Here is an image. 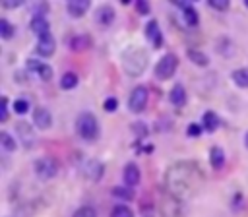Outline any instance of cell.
<instances>
[{
	"label": "cell",
	"instance_id": "cell-26",
	"mask_svg": "<svg viewBox=\"0 0 248 217\" xmlns=\"http://www.w3.org/2000/svg\"><path fill=\"white\" fill-rule=\"evenodd\" d=\"M0 147L6 153H14L16 147H17V141H16V138H12V134H8L6 130H2L0 132Z\"/></svg>",
	"mask_w": 248,
	"mask_h": 217
},
{
	"label": "cell",
	"instance_id": "cell-27",
	"mask_svg": "<svg viewBox=\"0 0 248 217\" xmlns=\"http://www.w3.org/2000/svg\"><path fill=\"white\" fill-rule=\"evenodd\" d=\"M182 19L188 27H198L200 25V16H198V10L194 8V4L182 12Z\"/></svg>",
	"mask_w": 248,
	"mask_h": 217
},
{
	"label": "cell",
	"instance_id": "cell-43",
	"mask_svg": "<svg viewBox=\"0 0 248 217\" xmlns=\"http://www.w3.org/2000/svg\"><path fill=\"white\" fill-rule=\"evenodd\" d=\"M141 217H155V215H153V211H151V209H147V207H145V209H143V213H141Z\"/></svg>",
	"mask_w": 248,
	"mask_h": 217
},
{
	"label": "cell",
	"instance_id": "cell-31",
	"mask_svg": "<svg viewBox=\"0 0 248 217\" xmlns=\"http://www.w3.org/2000/svg\"><path fill=\"white\" fill-rule=\"evenodd\" d=\"M72 217H97V209L93 205H81L74 211Z\"/></svg>",
	"mask_w": 248,
	"mask_h": 217
},
{
	"label": "cell",
	"instance_id": "cell-13",
	"mask_svg": "<svg viewBox=\"0 0 248 217\" xmlns=\"http://www.w3.org/2000/svg\"><path fill=\"white\" fill-rule=\"evenodd\" d=\"M122 178H124V184L134 188L140 184L141 180V172H140V167L136 163H126L124 165V170H122Z\"/></svg>",
	"mask_w": 248,
	"mask_h": 217
},
{
	"label": "cell",
	"instance_id": "cell-17",
	"mask_svg": "<svg viewBox=\"0 0 248 217\" xmlns=\"http://www.w3.org/2000/svg\"><path fill=\"white\" fill-rule=\"evenodd\" d=\"M29 29H31V31L37 35V39H39V37L50 33V23H48L46 17H31V21H29Z\"/></svg>",
	"mask_w": 248,
	"mask_h": 217
},
{
	"label": "cell",
	"instance_id": "cell-11",
	"mask_svg": "<svg viewBox=\"0 0 248 217\" xmlns=\"http://www.w3.org/2000/svg\"><path fill=\"white\" fill-rule=\"evenodd\" d=\"M83 174H85V178H87L89 182H99V180L103 178V174H105V165H103V161H99V159H89V161L85 163V167H83Z\"/></svg>",
	"mask_w": 248,
	"mask_h": 217
},
{
	"label": "cell",
	"instance_id": "cell-20",
	"mask_svg": "<svg viewBox=\"0 0 248 217\" xmlns=\"http://www.w3.org/2000/svg\"><path fill=\"white\" fill-rule=\"evenodd\" d=\"M223 165H225V151H223V147L213 145L209 149V167L219 170V169H223Z\"/></svg>",
	"mask_w": 248,
	"mask_h": 217
},
{
	"label": "cell",
	"instance_id": "cell-25",
	"mask_svg": "<svg viewBox=\"0 0 248 217\" xmlns=\"http://www.w3.org/2000/svg\"><path fill=\"white\" fill-rule=\"evenodd\" d=\"M78 83H79V76L76 72H64L60 78V89H64V91L74 89Z\"/></svg>",
	"mask_w": 248,
	"mask_h": 217
},
{
	"label": "cell",
	"instance_id": "cell-37",
	"mask_svg": "<svg viewBox=\"0 0 248 217\" xmlns=\"http://www.w3.org/2000/svg\"><path fill=\"white\" fill-rule=\"evenodd\" d=\"M10 112H8V97L2 95L0 97V122H8Z\"/></svg>",
	"mask_w": 248,
	"mask_h": 217
},
{
	"label": "cell",
	"instance_id": "cell-35",
	"mask_svg": "<svg viewBox=\"0 0 248 217\" xmlns=\"http://www.w3.org/2000/svg\"><path fill=\"white\" fill-rule=\"evenodd\" d=\"M12 107H14V112H16V114H25V112H29V107H31V105H29V101H25V99H16Z\"/></svg>",
	"mask_w": 248,
	"mask_h": 217
},
{
	"label": "cell",
	"instance_id": "cell-21",
	"mask_svg": "<svg viewBox=\"0 0 248 217\" xmlns=\"http://www.w3.org/2000/svg\"><path fill=\"white\" fill-rule=\"evenodd\" d=\"M95 17H97L99 25H103V27H108V25L114 21V17H116V12H114L110 6H103V8H99V10H97Z\"/></svg>",
	"mask_w": 248,
	"mask_h": 217
},
{
	"label": "cell",
	"instance_id": "cell-39",
	"mask_svg": "<svg viewBox=\"0 0 248 217\" xmlns=\"http://www.w3.org/2000/svg\"><path fill=\"white\" fill-rule=\"evenodd\" d=\"M103 108H105L107 112H114V110L118 108V99H116V97H107V99L103 101Z\"/></svg>",
	"mask_w": 248,
	"mask_h": 217
},
{
	"label": "cell",
	"instance_id": "cell-7",
	"mask_svg": "<svg viewBox=\"0 0 248 217\" xmlns=\"http://www.w3.org/2000/svg\"><path fill=\"white\" fill-rule=\"evenodd\" d=\"M159 213L163 217H180L182 215V202L169 192H163L159 198Z\"/></svg>",
	"mask_w": 248,
	"mask_h": 217
},
{
	"label": "cell",
	"instance_id": "cell-5",
	"mask_svg": "<svg viewBox=\"0 0 248 217\" xmlns=\"http://www.w3.org/2000/svg\"><path fill=\"white\" fill-rule=\"evenodd\" d=\"M58 161L50 155H45V157H39L35 163H33V170L35 174L41 178V180H50L58 174Z\"/></svg>",
	"mask_w": 248,
	"mask_h": 217
},
{
	"label": "cell",
	"instance_id": "cell-41",
	"mask_svg": "<svg viewBox=\"0 0 248 217\" xmlns=\"http://www.w3.org/2000/svg\"><path fill=\"white\" fill-rule=\"evenodd\" d=\"M240 203H242V194H240V192H236V194H234V198H232V202H231V205H234V207H236V205H240Z\"/></svg>",
	"mask_w": 248,
	"mask_h": 217
},
{
	"label": "cell",
	"instance_id": "cell-42",
	"mask_svg": "<svg viewBox=\"0 0 248 217\" xmlns=\"http://www.w3.org/2000/svg\"><path fill=\"white\" fill-rule=\"evenodd\" d=\"M2 6L4 8H8V10H12V8H19L21 6V2L17 0V2H2Z\"/></svg>",
	"mask_w": 248,
	"mask_h": 217
},
{
	"label": "cell",
	"instance_id": "cell-14",
	"mask_svg": "<svg viewBox=\"0 0 248 217\" xmlns=\"http://www.w3.org/2000/svg\"><path fill=\"white\" fill-rule=\"evenodd\" d=\"M89 6H91L89 0H70V2L66 4V12H68L70 17L79 19V17H83V16L87 14Z\"/></svg>",
	"mask_w": 248,
	"mask_h": 217
},
{
	"label": "cell",
	"instance_id": "cell-22",
	"mask_svg": "<svg viewBox=\"0 0 248 217\" xmlns=\"http://www.w3.org/2000/svg\"><path fill=\"white\" fill-rule=\"evenodd\" d=\"M110 194H112L116 200H124V202H132V200L136 198V194H134V188H130V186H126V184L114 186V188L110 190Z\"/></svg>",
	"mask_w": 248,
	"mask_h": 217
},
{
	"label": "cell",
	"instance_id": "cell-19",
	"mask_svg": "<svg viewBox=\"0 0 248 217\" xmlns=\"http://www.w3.org/2000/svg\"><path fill=\"white\" fill-rule=\"evenodd\" d=\"M202 126H203L205 132H215V130L221 126V118L217 116V112L205 110L203 116H202Z\"/></svg>",
	"mask_w": 248,
	"mask_h": 217
},
{
	"label": "cell",
	"instance_id": "cell-32",
	"mask_svg": "<svg viewBox=\"0 0 248 217\" xmlns=\"http://www.w3.org/2000/svg\"><path fill=\"white\" fill-rule=\"evenodd\" d=\"M52 74H54V70H52V66L46 64V62H43L41 68H39V72H37V76H39L43 81H50V79H52Z\"/></svg>",
	"mask_w": 248,
	"mask_h": 217
},
{
	"label": "cell",
	"instance_id": "cell-10",
	"mask_svg": "<svg viewBox=\"0 0 248 217\" xmlns=\"http://www.w3.org/2000/svg\"><path fill=\"white\" fill-rule=\"evenodd\" d=\"M33 126L39 130H48L52 126V112L46 107H35L33 108Z\"/></svg>",
	"mask_w": 248,
	"mask_h": 217
},
{
	"label": "cell",
	"instance_id": "cell-15",
	"mask_svg": "<svg viewBox=\"0 0 248 217\" xmlns=\"http://www.w3.org/2000/svg\"><path fill=\"white\" fill-rule=\"evenodd\" d=\"M68 45H70V48H72L74 52H83V50H89V48H91L93 39H91V35H87V33H79V35H74Z\"/></svg>",
	"mask_w": 248,
	"mask_h": 217
},
{
	"label": "cell",
	"instance_id": "cell-28",
	"mask_svg": "<svg viewBox=\"0 0 248 217\" xmlns=\"http://www.w3.org/2000/svg\"><path fill=\"white\" fill-rule=\"evenodd\" d=\"M14 35H16V27H14V23H10L6 17H0V37L6 39V41H10Z\"/></svg>",
	"mask_w": 248,
	"mask_h": 217
},
{
	"label": "cell",
	"instance_id": "cell-16",
	"mask_svg": "<svg viewBox=\"0 0 248 217\" xmlns=\"http://www.w3.org/2000/svg\"><path fill=\"white\" fill-rule=\"evenodd\" d=\"M186 99H188L186 87H184L182 83H174V85L170 87V91H169V101H170L174 107H184V105H186Z\"/></svg>",
	"mask_w": 248,
	"mask_h": 217
},
{
	"label": "cell",
	"instance_id": "cell-33",
	"mask_svg": "<svg viewBox=\"0 0 248 217\" xmlns=\"http://www.w3.org/2000/svg\"><path fill=\"white\" fill-rule=\"evenodd\" d=\"M207 6L211 10H215V12H227L231 8V2L229 0H209Z\"/></svg>",
	"mask_w": 248,
	"mask_h": 217
},
{
	"label": "cell",
	"instance_id": "cell-9",
	"mask_svg": "<svg viewBox=\"0 0 248 217\" xmlns=\"http://www.w3.org/2000/svg\"><path fill=\"white\" fill-rule=\"evenodd\" d=\"M37 54L43 56V58H50L56 50V39L52 37V33H46L43 37L37 39V46H35Z\"/></svg>",
	"mask_w": 248,
	"mask_h": 217
},
{
	"label": "cell",
	"instance_id": "cell-2",
	"mask_svg": "<svg viewBox=\"0 0 248 217\" xmlns=\"http://www.w3.org/2000/svg\"><path fill=\"white\" fill-rule=\"evenodd\" d=\"M149 64V54L140 45H130L122 52V70L128 78H140Z\"/></svg>",
	"mask_w": 248,
	"mask_h": 217
},
{
	"label": "cell",
	"instance_id": "cell-36",
	"mask_svg": "<svg viewBox=\"0 0 248 217\" xmlns=\"http://www.w3.org/2000/svg\"><path fill=\"white\" fill-rule=\"evenodd\" d=\"M202 132H203V126L198 124V122H190L188 128H186V136L188 138H198V136H202Z\"/></svg>",
	"mask_w": 248,
	"mask_h": 217
},
{
	"label": "cell",
	"instance_id": "cell-30",
	"mask_svg": "<svg viewBox=\"0 0 248 217\" xmlns=\"http://www.w3.org/2000/svg\"><path fill=\"white\" fill-rule=\"evenodd\" d=\"M110 217H136L134 215V209L126 203H116L112 209H110Z\"/></svg>",
	"mask_w": 248,
	"mask_h": 217
},
{
	"label": "cell",
	"instance_id": "cell-3",
	"mask_svg": "<svg viewBox=\"0 0 248 217\" xmlns=\"http://www.w3.org/2000/svg\"><path fill=\"white\" fill-rule=\"evenodd\" d=\"M76 134L79 140L87 141V143H93L99 140L101 136V126H99V120L93 112H79L78 118H76Z\"/></svg>",
	"mask_w": 248,
	"mask_h": 217
},
{
	"label": "cell",
	"instance_id": "cell-18",
	"mask_svg": "<svg viewBox=\"0 0 248 217\" xmlns=\"http://www.w3.org/2000/svg\"><path fill=\"white\" fill-rule=\"evenodd\" d=\"M186 56H188V60H190L194 66H200V68L209 66V56H207L203 50H200V48H188V50H186Z\"/></svg>",
	"mask_w": 248,
	"mask_h": 217
},
{
	"label": "cell",
	"instance_id": "cell-45",
	"mask_svg": "<svg viewBox=\"0 0 248 217\" xmlns=\"http://www.w3.org/2000/svg\"><path fill=\"white\" fill-rule=\"evenodd\" d=\"M244 8H246V10H248V0H244Z\"/></svg>",
	"mask_w": 248,
	"mask_h": 217
},
{
	"label": "cell",
	"instance_id": "cell-34",
	"mask_svg": "<svg viewBox=\"0 0 248 217\" xmlns=\"http://www.w3.org/2000/svg\"><path fill=\"white\" fill-rule=\"evenodd\" d=\"M134 8L138 12V16H149L151 14V4L147 0H138L134 2Z\"/></svg>",
	"mask_w": 248,
	"mask_h": 217
},
{
	"label": "cell",
	"instance_id": "cell-40",
	"mask_svg": "<svg viewBox=\"0 0 248 217\" xmlns=\"http://www.w3.org/2000/svg\"><path fill=\"white\" fill-rule=\"evenodd\" d=\"M41 60H37V58H27L25 60V70L27 72H33V74H37L39 72V68H41Z\"/></svg>",
	"mask_w": 248,
	"mask_h": 217
},
{
	"label": "cell",
	"instance_id": "cell-24",
	"mask_svg": "<svg viewBox=\"0 0 248 217\" xmlns=\"http://www.w3.org/2000/svg\"><path fill=\"white\" fill-rule=\"evenodd\" d=\"M215 50H217L219 54H223V56H231V54L234 52V43H232L229 37H219V39L215 41Z\"/></svg>",
	"mask_w": 248,
	"mask_h": 217
},
{
	"label": "cell",
	"instance_id": "cell-23",
	"mask_svg": "<svg viewBox=\"0 0 248 217\" xmlns=\"http://www.w3.org/2000/svg\"><path fill=\"white\" fill-rule=\"evenodd\" d=\"M231 79L242 87V89H248V66H242V68H236L231 72Z\"/></svg>",
	"mask_w": 248,
	"mask_h": 217
},
{
	"label": "cell",
	"instance_id": "cell-38",
	"mask_svg": "<svg viewBox=\"0 0 248 217\" xmlns=\"http://www.w3.org/2000/svg\"><path fill=\"white\" fill-rule=\"evenodd\" d=\"M48 2H39V4H35V10H33V17H46L45 14L48 12Z\"/></svg>",
	"mask_w": 248,
	"mask_h": 217
},
{
	"label": "cell",
	"instance_id": "cell-12",
	"mask_svg": "<svg viewBox=\"0 0 248 217\" xmlns=\"http://www.w3.org/2000/svg\"><path fill=\"white\" fill-rule=\"evenodd\" d=\"M145 39L151 43V46L161 48L163 46V33L159 29V21L157 19H149L145 23Z\"/></svg>",
	"mask_w": 248,
	"mask_h": 217
},
{
	"label": "cell",
	"instance_id": "cell-6",
	"mask_svg": "<svg viewBox=\"0 0 248 217\" xmlns=\"http://www.w3.org/2000/svg\"><path fill=\"white\" fill-rule=\"evenodd\" d=\"M147 101H149L147 87L145 85H136L130 91V97H128V108H130V112H134V114L143 112L145 107H147Z\"/></svg>",
	"mask_w": 248,
	"mask_h": 217
},
{
	"label": "cell",
	"instance_id": "cell-4",
	"mask_svg": "<svg viewBox=\"0 0 248 217\" xmlns=\"http://www.w3.org/2000/svg\"><path fill=\"white\" fill-rule=\"evenodd\" d=\"M176 70H178V56L174 52H165L159 58V62L155 64V72L153 74H155V78L159 81H167L176 74Z\"/></svg>",
	"mask_w": 248,
	"mask_h": 217
},
{
	"label": "cell",
	"instance_id": "cell-1",
	"mask_svg": "<svg viewBox=\"0 0 248 217\" xmlns=\"http://www.w3.org/2000/svg\"><path fill=\"white\" fill-rule=\"evenodd\" d=\"M202 178L203 176H202L200 165L196 161H190V159L174 161L165 170V178H163L165 192H169L170 196L178 198L180 202L182 200H190L198 192V188L202 184Z\"/></svg>",
	"mask_w": 248,
	"mask_h": 217
},
{
	"label": "cell",
	"instance_id": "cell-44",
	"mask_svg": "<svg viewBox=\"0 0 248 217\" xmlns=\"http://www.w3.org/2000/svg\"><path fill=\"white\" fill-rule=\"evenodd\" d=\"M244 147H246V149H248V132H246V134H244Z\"/></svg>",
	"mask_w": 248,
	"mask_h": 217
},
{
	"label": "cell",
	"instance_id": "cell-29",
	"mask_svg": "<svg viewBox=\"0 0 248 217\" xmlns=\"http://www.w3.org/2000/svg\"><path fill=\"white\" fill-rule=\"evenodd\" d=\"M130 130L134 132V136H136L140 141H141V140H145V138H147V134H149V128H147V124H145V122H141V120H136V122H132Z\"/></svg>",
	"mask_w": 248,
	"mask_h": 217
},
{
	"label": "cell",
	"instance_id": "cell-8",
	"mask_svg": "<svg viewBox=\"0 0 248 217\" xmlns=\"http://www.w3.org/2000/svg\"><path fill=\"white\" fill-rule=\"evenodd\" d=\"M33 128L35 126L31 122H27V120H17L16 122V136L19 138L23 149H31L35 145V141H37V136H35Z\"/></svg>",
	"mask_w": 248,
	"mask_h": 217
}]
</instances>
